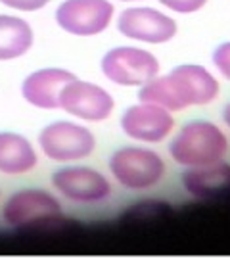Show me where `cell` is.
Listing matches in <instances>:
<instances>
[{"label": "cell", "mask_w": 230, "mask_h": 259, "mask_svg": "<svg viewBox=\"0 0 230 259\" xmlns=\"http://www.w3.org/2000/svg\"><path fill=\"white\" fill-rule=\"evenodd\" d=\"M221 96V83L215 71L202 64H178L167 73L156 75L138 89V100L165 108L171 113L205 108Z\"/></svg>", "instance_id": "1"}, {"label": "cell", "mask_w": 230, "mask_h": 259, "mask_svg": "<svg viewBox=\"0 0 230 259\" xmlns=\"http://www.w3.org/2000/svg\"><path fill=\"white\" fill-rule=\"evenodd\" d=\"M228 137L221 125L209 119H190L169 139V157L178 167H202L217 163L228 154Z\"/></svg>", "instance_id": "2"}, {"label": "cell", "mask_w": 230, "mask_h": 259, "mask_svg": "<svg viewBox=\"0 0 230 259\" xmlns=\"http://www.w3.org/2000/svg\"><path fill=\"white\" fill-rule=\"evenodd\" d=\"M108 169L113 183L130 192H148L163 183L167 163L163 156L146 144H130L111 152Z\"/></svg>", "instance_id": "3"}, {"label": "cell", "mask_w": 230, "mask_h": 259, "mask_svg": "<svg viewBox=\"0 0 230 259\" xmlns=\"http://www.w3.org/2000/svg\"><path fill=\"white\" fill-rule=\"evenodd\" d=\"M2 219L16 231H37L54 227L65 219L60 198L44 188H21L6 198Z\"/></svg>", "instance_id": "4"}, {"label": "cell", "mask_w": 230, "mask_h": 259, "mask_svg": "<svg viewBox=\"0 0 230 259\" xmlns=\"http://www.w3.org/2000/svg\"><path fill=\"white\" fill-rule=\"evenodd\" d=\"M113 25L123 38L142 47H163L178 35V23L173 14L150 4H129L117 12Z\"/></svg>", "instance_id": "5"}, {"label": "cell", "mask_w": 230, "mask_h": 259, "mask_svg": "<svg viewBox=\"0 0 230 259\" xmlns=\"http://www.w3.org/2000/svg\"><path fill=\"white\" fill-rule=\"evenodd\" d=\"M100 73L115 87L140 89L161 73V62L142 45H119L104 52Z\"/></svg>", "instance_id": "6"}, {"label": "cell", "mask_w": 230, "mask_h": 259, "mask_svg": "<svg viewBox=\"0 0 230 259\" xmlns=\"http://www.w3.org/2000/svg\"><path fill=\"white\" fill-rule=\"evenodd\" d=\"M38 150L54 163H79L96 152L98 140L83 121L58 119L44 125L37 137Z\"/></svg>", "instance_id": "7"}, {"label": "cell", "mask_w": 230, "mask_h": 259, "mask_svg": "<svg viewBox=\"0 0 230 259\" xmlns=\"http://www.w3.org/2000/svg\"><path fill=\"white\" fill-rule=\"evenodd\" d=\"M115 16L113 0H62L54 10L56 25L79 38L104 35L113 25Z\"/></svg>", "instance_id": "8"}, {"label": "cell", "mask_w": 230, "mask_h": 259, "mask_svg": "<svg viewBox=\"0 0 230 259\" xmlns=\"http://www.w3.org/2000/svg\"><path fill=\"white\" fill-rule=\"evenodd\" d=\"M56 194L77 205H98L113 196L110 177L90 165H64L52 173Z\"/></svg>", "instance_id": "9"}, {"label": "cell", "mask_w": 230, "mask_h": 259, "mask_svg": "<svg viewBox=\"0 0 230 259\" xmlns=\"http://www.w3.org/2000/svg\"><path fill=\"white\" fill-rule=\"evenodd\" d=\"M60 110L83 123H104L115 111V98L106 87L75 77L60 94Z\"/></svg>", "instance_id": "10"}, {"label": "cell", "mask_w": 230, "mask_h": 259, "mask_svg": "<svg viewBox=\"0 0 230 259\" xmlns=\"http://www.w3.org/2000/svg\"><path fill=\"white\" fill-rule=\"evenodd\" d=\"M121 133L136 144L157 146L171 139L175 133L176 121L171 111L150 102H140L129 106L119 117Z\"/></svg>", "instance_id": "11"}, {"label": "cell", "mask_w": 230, "mask_h": 259, "mask_svg": "<svg viewBox=\"0 0 230 259\" xmlns=\"http://www.w3.org/2000/svg\"><path fill=\"white\" fill-rule=\"evenodd\" d=\"M77 75L65 67H40L21 81V98L37 110H60V94Z\"/></svg>", "instance_id": "12"}, {"label": "cell", "mask_w": 230, "mask_h": 259, "mask_svg": "<svg viewBox=\"0 0 230 259\" xmlns=\"http://www.w3.org/2000/svg\"><path fill=\"white\" fill-rule=\"evenodd\" d=\"M180 183L184 192L194 200H211L230 194V163L221 159L209 165L184 169Z\"/></svg>", "instance_id": "13"}, {"label": "cell", "mask_w": 230, "mask_h": 259, "mask_svg": "<svg viewBox=\"0 0 230 259\" xmlns=\"http://www.w3.org/2000/svg\"><path fill=\"white\" fill-rule=\"evenodd\" d=\"M37 165L38 152L25 135L0 131V175H27L35 171Z\"/></svg>", "instance_id": "14"}, {"label": "cell", "mask_w": 230, "mask_h": 259, "mask_svg": "<svg viewBox=\"0 0 230 259\" xmlns=\"http://www.w3.org/2000/svg\"><path fill=\"white\" fill-rule=\"evenodd\" d=\"M35 47V29L18 14H0V62H14Z\"/></svg>", "instance_id": "15"}, {"label": "cell", "mask_w": 230, "mask_h": 259, "mask_svg": "<svg viewBox=\"0 0 230 259\" xmlns=\"http://www.w3.org/2000/svg\"><path fill=\"white\" fill-rule=\"evenodd\" d=\"M173 209L165 202H159V200H146V202H140V204L129 207V211L123 215V219H129V221H146V219H156L159 215H165Z\"/></svg>", "instance_id": "16"}, {"label": "cell", "mask_w": 230, "mask_h": 259, "mask_svg": "<svg viewBox=\"0 0 230 259\" xmlns=\"http://www.w3.org/2000/svg\"><path fill=\"white\" fill-rule=\"evenodd\" d=\"M159 8H163L169 14L176 16H194L200 14L209 0H156Z\"/></svg>", "instance_id": "17"}, {"label": "cell", "mask_w": 230, "mask_h": 259, "mask_svg": "<svg viewBox=\"0 0 230 259\" xmlns=\"http://www.w3.org/2000/svg\"><path fill=\"white\" fill-rule=\"evenodd\" d=\"M211 64L215 73L230 81V40H222L213 48Z\"/></svg>", "instance_id": "18"}, {"label": "cell", "mask_w": 230, "mask_h": 259, "mask_svg": "<svg viewBox=\"0 0 230 259\" xmlns=\"http://www.w3.org/2000/svg\"><path fill=\"white\" fill-rule=\"evenodd\" d=\"M0 4L8 10H16L18 14H35L44 10L50 0H0Z\"/></svg>", "instance_id": "19"}, {"label": "cell", "mask_w": 230, "mask_h": 259, "mask_svg": "<svg viewBox=\"0 0 230 259\" xmlns=\"http://www.w3.org/2000/svg\"><path fill=\"white\" fill-rule=\"evenodd\" d=\"M222 123H224V127H226V129L230 131V102L226 104V106H224V108H222Z\"/></svg>", "instance_id": "20"}, {"label": "cell", "mask_w": 230, "mask_h": 259, "mask_svg": "<svg viewBox=\"0 0 230 259\" xmlns=\"http://www.w3.org/2000/svg\"><path fill=\"white\" fill-rule=\"evenodd\" d=\"M115 2H123V4H142V2H148V0H115Z\"/></svg>", "instance_id": "21"}]
</instances>
